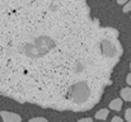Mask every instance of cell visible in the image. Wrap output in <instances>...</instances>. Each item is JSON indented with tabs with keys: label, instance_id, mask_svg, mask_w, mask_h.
<instances>
[{
	"label": "cell",
	"instance_id": "6da1fadb",
	"mask_svg": "<svg viewBox=\"0 0 131 122\" xmlns=\"http://www.w3.org/2000/svg\"><path fill=\"white\" fill-rule=\"evenodd\" d=\"M124 55L118 31L85 1L0 0V95L84 112L103 97Z\"/></svg>",
	"mask_w": 131,
	"mask_h": 122
},
{
	"label": "cell",
	"instance_id": "7a4b0ae2",
	"mask_svg": "<svg viewBox=\"0 0 131 122\" xmlns=\"http://www.w3.org/2000/svg\"><path fill=\"white\" fill-rule=\"evenodd\" d=\"M0 116L4 122H20L22 117L18 113H13V112H8V111H1Z\"/></svg>",
	"mask_w": 131,
	"mask_h": 122
},
{
	"label": "cell",
	"instance_id": "3957f363",
	"mask_svg": "<svg viewBox=\"0 0 131 122\" xmlns=\"http://www.w3.org/2000/svg\"><path fill=\"white\" fill-rule=\"evenodd\" d=\"M122 104H124V102L120 98H116V99H113L110 103V109H112V111H121Z\"/></svg>",
	"mask_w": 131,
	"mask_h": 122
},
{
	"label": "cell",
	"instance_id": "277c9868",
	"mask_svg": "<svg viewBox=\"0 0 131 122\" xmlns=\"http://www.w3.org/2000/svg\"><path fill=\"white\" fill-rule=\"evenodd\" d=\"M121 98H122L121 101H125V102H130L131 101V89H130V86L121 89Z\"/></svg>",
	"mask_w": 131,
	"mask_h": 122
},
{
	"label": "cell",
	"instance_id": "5b68a950",
	"mask_svg": "<svg viewBox=\"0 0 131 122\" xmlns=\"http://www.w3.org/2000/svg\"><path fill=\"white\" fill-rule=\"evenodd\" d=\"M108 113H110V111H108L107 108H102V109H99V111L95 113V118H97V120H101V121H104V120L108 117Z\"/></svg>",
	"mask_w": 131,
	"mask_h": 122
},
{
	"label": "cell",
	"instance_id": "8992f818",
	"mask_svg": "<svg viewBox=\"0 0 131 122\" xmlns=\"http://www.w3.org/2000/svg\"><path fill=\"white\" fill-rule=\"evenodd\" d=\"M125 118L127 122H131V108H127L125 111Z\"/></svg>",
	"mask_w": 131,
	"mask_h": 122
},
{
	"label": "cell",
	"instance_id": "52a82bcc",
	"mask_svg": "<svg viewBox=\"0 0 131 122\" xmlns=\"http://www.w3.org/2000/svg\"><path fill=\"white\" fill-rule=\"evenodd\" d=\"M130 10H131V1H127V3L125 4V6H124V10H122V12H124V13H129Z\"/></svg>",
	"mask_w": 131,
	"mask_h": 122
},
{
	"label": "cell",
	"instance_id": "ba28073f",
	"mask_svg": "<svg viewBox=\"0 0 131 122\" xmlns=\"http://www.w3.org/2000/svg\"><path fill=\"white\" fill-rule=\"evenodd\" d=\"M29 122H48V121L46 118H43V117H35V118L29 120Z\"/></svg>",
	"mask_w": 131,
	"mask_h": 122
},
{
	"label": "cell",
	"instance_id": "9c48e42d",
	"mask_svg": "<svg viewBox=\"0 0 131 122\" xmlns=\"http://www.w3.org/2000/svg\"><path fill=\"white\" fill-rule=\"evenodd\" d=\"M111 122H124V120H122L121 117H118V116H115V117L111 120Z\"/></svg>",
	"mask_w": 131,
	"mask_h": 122
},
{
	"label": "cell",
	"instance_id": "30bf717a",
	"mask_svg": "<svg viewBox=\"0 0 131 122\" xmlns=\"http://www.w3.org/2000/svg\"><path fill=\"white\" fill-rule=\"evenodd\" d=\"M78 122H93V120L90 117H85V118H80Z\"/></svg>",
	"mask_w": 131,
	"mask_h": 122
},
{
	"label": "cell",
	"instance_id": "8fae6325",
	"mask_svg": "<svg viewBox=\"0 0 131 122\" xmlns=\"http://www.w3.org/2000/svg\"><path fill=\"white\" fill-rule=\"evenodd\" d=\"M126 84H127V85H131V74H129L127 78H126Z\"/></svg>",
	"mask_w": 131,
	"mask_h": 122
},
{
	"label": "cell",
	"instance_id": "7c38bea8",
	"mask_svg": "<svg viewBox=\"0 0 131 122\" xmlns=\"http://www.w3.org/2000/svg\"><path fill=\"white\" fill-rule=\"evenodd\" d=\"M126 3H127V0H118L117 1V4H120V5H125Z\"/></svg>",
	"mask_w": 131,
	"mask_h": 122
}]
</instances>
